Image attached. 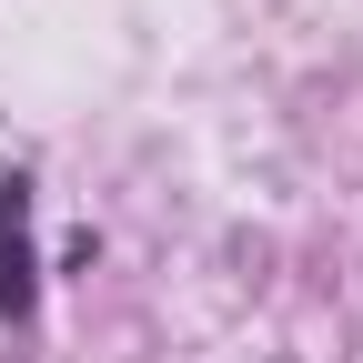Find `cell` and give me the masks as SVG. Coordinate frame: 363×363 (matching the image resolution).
<instances>
[{
    "mask_svg": "<svg viewBox=\"0 0 363 363\" xmlns=\"http://www.w3.org/2000/svg\"><path fill=\"white\" fill-rule=\"evenodd\" d=\"M0 313H30V192L0 182Z\"/></svg>",
    "mask_w": 363,
    "mask_h": 363,
    "instance_id": "1",
    "label": "cell"
}]
</instances>
